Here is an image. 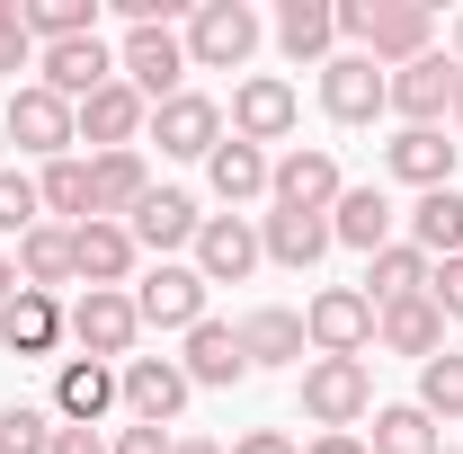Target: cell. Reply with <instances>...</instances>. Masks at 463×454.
Here are the masks:
<instances>
[{
	"label": "cell",
	"mask_w": 463,
	"mask_h": 454,
	"mask_svg": "<svg viewBox=\"0 0 463 454\" xmlns=\"http://www.w3.org/2000/svg\"><path fill=\"white\" fill-rule=\"evenodd\" d=\"M330 18H339L347 45H356V54H374L383 71L437 54V9H428V0H339Z\"/></svg>",
	"instance_id": "6da1fadb"
},
{
	"label": "cell",
	"mask_w": 463,
	"mask_h": 454,
	"mask_svg": "<svg viewBox=\"0 0 463 454\" xmlns=\"http://www.w3.org/2000/svg\"><path fill=\"white\" fill-rule=\"evenodd\" d=\"M259 54V9L250 0H196L187 9V71H241Z\"/></svg>",
	"instance_id": "7a4b0ae2"
},
{
	"label": "cell",
	"mask_w": 463,
	"mask_h": 454,
	"mask_svg": "<svg viewBox=\"0 0 463 454\" xmlns=\"http://www.w3.org/2000/svg\"><path fill=\"white\" fill-rule=\"evenodd\" d=\"M365 410H374L365 356H312V365H303V419H321V437H330V428H356Z\"/></svg>",
	"instance_id": "3957f363"
},
{
	"label": "cell",
	"mask_w": 463,
	"mask_h": 454,
	"mask_svg": "<svg viewBox=\"0 0 463 454\" xmlns=\"http://www.w3.org/2000/svg\"><path fill=\"white\" fill-rule=\"evenodd\" d=\"M321 108H330V125H374L392 108V71L374 54H330L321 62Z\"/></svg>",
	"instance_id": "277c9868"
},
{
	"label": "cell",
	"mask_w": 463,
	"mask_h": 454,
	"mask_svg": "<svg viewBox=\"0 0 463 454\" xmlns=\"http://www.w3.org/2000/svg\"><path fill=\"white\" fill-rule=\"evenodd\" d=\"M9 143L18 152H36V161H71V143H80V125H71V99H54L45 80H27L18 99H9Z\"/></svg>",
	"instance_id": "5b68a950"
},
{
	"label": "cell",
	"mask_w": 463,
	"mask_h": 454,
	"mask_svg": "<svg viewBox=\"0 0 463 454\" xmlns=\"http://www.w3.org/2000/svg\"><path fill=\"white\" fill-rule=\"evenodd\" d=\"M303 339L321 347V356H365V347H374V303H365V285H321L312 312H303Z\"/></svg>",
	"instance_id": "8992f818"
},
{
	"label": "cell",
	"mask_w": 463,
	"mask_h": 454,
	"mask_svg": "<svg viewBox=\"0 0 463 454\" xmlns=\"http://www.w3.org/2000/svg\"><path fill=\"white\" fill-rule=\"evenodd\" d=\"M62 330L80 339V356H99V365H116L125 347H134V330H143V312H134V294H80L71 312H62Z\"/></svg>",
	"instance_id": "52a82bcc"
},
{
	"label": "cell",
	"mask_w": 463,
	"mask_h": 454,
	"mask_svg": "<svg viewBox=\"0 0 463 454\" xmlns=\"http://www.w3.org/2000/svg\"><path fill=\"white\" fill-rule=\"evenodd\" d=\"M205 294H214V285L196 277V268L161 259L152 277L134 285V312H143V330H196V321H205Z\"/></svg>",
	"instance_id": "ba28073f"
},
{
	"label": "cell",
	"mask_w": 463,
	"mask_h": 454,
	"mask_svg": "<svg viewBox=\"0 0 463 454\" xmlns=\"http://www.w3.org/2000/svg\"><path fill=\"white\" fill-rule=\"evenodd\" d=\"M187 374H178V356H134L125 374H116V401L134 410V428H170L178 410H187Z\"/></svg>",
	"instance_id": "9c48e42d"
},
{
	"label": "cell",
	"mask_w": 463,
	"mask_h": 454,
	"mask_svg": "<svg viewBox=\"0 0 463 454\" xmlns=\"http://www.w3.org/2000/svg\"><path fill=\"white\" fill-rule=\"evenodd\" d=\"M36 80L54 90V99H90V90H108L116 80V54H108V36H71V45H36Z\"/></svg>",
	"instance_id": "30bf717a"
},
{
	"label": "cell",
	"mask_w": 463,
	"mask_h": 454,
	"mask_svg": "<svg viewBox=\"0 0 463 454\" xmlns=\"http://www.w3.org/2000/svg\"><path fill=\"white\" fill-rule=\"evenodd\" d=\"M294 90L286 80H277V71H259V80H241V90H232V143H259V152H268V143H286L294 134Z\"/></svg>",
	"instance_id": "8fae6325"
},
{
	"label": "cell",
	"mask_w": 463,
	"mask_h": 454,
	"mask_svg": "<svg viewBox=\"0 0 463 454\" xmlns=\"http://www.w3.org/2000/svg\"><path fill=\"white\" fill-rule=\"evenodd\" d=\"M152 143H161L170 161H214V143H223V108L196 99V90H178L170 108H152Z\"/></svg>",
	"instance_id": "7c38bea8"
},
{
	"label": "cell",
	"mask_w": 463,
	"mask_h": 454,
	"mask_svg": "<svg viewBox=\"0 0 463 454\" xmlns=\"http://www.w3.org/2000/svg\"><path fill=\"white\" fill-rule=\"evenodd\" d=\"M125 232H134V250L170 259V250H196L205 214H196V196H178V187H152V196H143V205L125 214Z\"/></svg>",
	"instance_id": "4fadbf2b"
},
{
	"label": "cell",
	"mask_w": 463,
	"mask_h": 454,
	"mask_svg": "<svg viewBox=\"0 0 463 454\" xmlns=\"http://www.w3.org/2000/svg\"><path fill=\"white\" fill-rule=\"evenodd\" d=\"M134 259H143V250H134V232H125V223H99V214H90V223H71V268H80V285L125 294Z\"/></svg>",
	"instance_id": "5bb4252c"
},
{
	"label": "cell",
	"mask_w": 463,
	"mask_h": 454,
	"mask_svg": "<svg viewBox=\"0 0 463 454\" xmlns=\"http://www.w3.org/2000/svg\"><path fill=\"white\" fill-rule=\"evenodd\" d=\"M71 125H80V143H99V152H134V134L152 125V108H143L125 80H108V90H90V99L71 108Z\"/></svg>",
	"instance_id": "9a60e30c"
},
{
	"label": "cell",
	"mask_w": 463,
	"mask_h": 454,
	"mask_svg": "<svg viewBox=\"0 0 463 454\" xmlns=\"http://www.w3.org/2000/svg\"><path fill=\"white\" fill-rule=\"evenodd\" d=\"M455 71H463V62H446V54L402 62V71H392V116H402V125H437V116H455Z\"/></svg>",
	"instance_id": "2e32d148"
},
{
	"label": "cell",
	"mask_w": 463,
	"mask_h": 454,
	"mask_svg": "<svg viewBox=\"0 0 463 454\" xmlns=\"http://www.w3.org/2000/svg\"><path fill=\"white\" fill-rule=\"evenodd\" d=\"M62 339H71V330H62V303H54V294L18 285V294L0 303V347H9V356H54Z\"/></svg>",
	"instance_id": "e0dca14e"
},
{
	"label": "cell",
	"mask_w": 463,
	"mask_h": 454,
	"mask_svg": "<svg viewBox=\"0 0 463 454\" xmlns=\"http://www.w3.org/2000/svg\"><path fill=\"white\" fill-rule=\"evenodd\" d=\"M268 196L277 205H294V214H330L339 205V161L312 143V152H286L277 170H268Z\"/></svg>",
	"instance_id": "ac0fdd59"
},
{
	"label": "cell",
	"mask_w": 463,
	"mask_h": 454,
	"mask_svg": "<svg viewBox=\"0 0 463 454\" xmlns=\"http://www.w3.org/2000/svg\"><path fill=\"white\" fill-rule=\"evenodd\" d=\"M178 374H187V383H205V393H232V383L250 374V356H241V330L205 312V321L187 330V356H178Z\"/></svg>",
	"instance_id": "d6986e66"
},
{
	"label": "cell",
	"mask_w": 463,
	"mask_h": 454,
	"mask_svg": "<svg viewBox=\"0 0 463 454\" xmlns=\"http://www.w3.org/2000/svg\"><path fill=\"white\" fill-rule=\"evenodd\" d=\"M205 285H241L250 268H259V232L241 223V214H205V232H196V259H187Z\"/></svg>",
	"instance_id": "ffe728a7"
},
{
	"label": "cell",
	"mask_w": 463,
	"mask_h": 454,
	"mask_svg": "<svg viewBox=\"0 0 463 454\" xmlns=\"http://www.w3.org/2000/svg\"><path fill=\"white\" fill-rule=\"evenodd\" d=\"M116 410V365H99V356H71L54 374V419L62 428H99Z\"/></svg>",
	"instance_id": "44dd1931"
},
{
	"label": "cell",
	"mask_w": 463,
	"mask_h": 454,
	"mask_svg": "<svg viewBox=\"0 0 463 454\" xmlns=\"http://www.w3.org/2000/svg\"><path fill=\"white\" fill-rule=\"evenodd\" d=\"M383 161H392V178H402V187H419V196H428V187H455V143H446L437 125H402Z\"/></svg>",
	"instance_id": "7402d4cb"
},
{
	"label": "cell",
	"mask_w": 463,
	"mask_h": 454,
	"mask_svg": "<svg viewBox=\"0 0 463 454\" xmlns=\"http://www.w3.org/2000/svg\"><path fill=\"white\" fill-rule=\"evenodd\" d=\"M330 241L339 250H392V196L383 187H339V205H330Z\"/></svg>",
	"instance_id": "603a6c76"
},
{
	"label": "cell",
	"mask_w": 463,
	"mask_h": 454,
	"mask_svg": "<svg viewBox=\"0 0 463 454\" xmlns=\"http://www.w3.org/2000/svg\"><path fill=\"white\" fill-rule=\"evenodd\" d=\"M143 196H152L143 152H99V161H90V214H99V223H125Z\"/></svg>",
	"instance_id": "cb8c5ba5"
},
{
	"label": "cell",
	"mask_w": 463,
	"mask_h": 454,
	"mask_svg": "<svg viewBox=\"0 0 463 454\" xmlns=\"http://www.w3.org/2000/svg\"><path fill=\"white\" fill-rule=\"evenodd\" d=\"M374 339L392 347V356H419V365H428V356L446 347V312H437L428 294H410V303H383V312H374Z\"/></svg>",
	"instance_id": "d4e9b609"
},
{
	"label": "cell",
	"mask_w": 463,
	"mask_h": 454,
	"mask_svg": "<svg viewBox=\"0 0 463 454\" xmlns=\"http://www.w3.org/2000/svg\"><path fill=\"white\" fill-rule=\"evenodd\" d=\"M330 250V214H294V205H277L268 223H259V259H277V268H312Z\"/></svg>",
	"instance_id": "484cf974"
},
{
	"label": "cell",
	"mask_w": 463,
	"mask_h": 454,
	"mask_svg": "<svg viewBox=\"0 0 463 454\" xmlns=\"http://www.w3.org/2000/svg\"><path fill=\"white\" fill-rule=\"evenodd\" d=\"M428 250H410V241H392V250H374L365 259V303L383 312V303H410V294H428Z\"/></svg>",
	"instance_id": "4316f807"
},
{
	"label": "cell",
	"mask_w": 463,
	"mask_h": 454,
	"mask_svg": "<svg viewBox=\"0 0 463 454\" xmlns=\"http://www.w3.org/2000/svg\"><path fill=\"white\" fill-rule=\"evenodd\" d=\"M303 312H286V303H268V312H250L241 321V356L250 365H303Z\"/></svg>",
	"instance_id": "83f0119b"
},
{
	"label": "cell",
	"mask_w": 463,
	"mask_h": 454,
	"mask_svg": "<svg viewBox=\"0 0 463 454\" xmlns=\"http://www.w3.org/2000/svg\"><path fill=\"white\" fill-rule=\"evenodd\" d=\"M410 250L428 259H463V187H428L410 205Z\"/></svg>",
	"instance_id": "f1b7e54d"
},
{
	"label": "cell",
	"mask_w": 463,
	"mask_h": 454,
	"mask_svg": "<svg viewBox=\"0 0 463 454\" xmlns=\"http://www.w3.org/2000/svg\"><path fill=\"white\" fill-rule=\"evenodd\" d=\"M71 277H80V268H71V223H36L18 241V285L54 294V285H71Z\"/></svg>",
	"instance_id": "f546056e"
},
{
	"label": "cell",
	"mask_w": 463,
	"mask_h": 454,
	"mask_svg": "<svg viewBox=\"0 0 463 454\" xmlns=\"http://www.w3.org/2000/svg\"><path fill=\"white\" fill-rule=\"evenodd\" d=\"M268 152L259 143H214V161H205V178H214V196L223 205H250V196H268Z\"/></svg>",
	"instance_id": "4dcf8cb0"
},
{
	"label": "cell",
	"mask_w": 463,
	"mask_h": 454,
	"mask_svg": "<svg viewBox=\"0 0 463 454\" xmlns=\"http://www.w3.org/2000/svg\"><path fill=\"white\" fill-rule=\"evenodd\" d=\"M330 36H339L330 0H286V9H277V45H286L294 62H321V54H330Z\"/></svg>",
	"instance_id": "1f68e13d"
},
{
	"label": "cell",
	"mask_w": 463,
	"mask_h": 454,
	"mask_svg": "<svg viewBox=\"0 0 463 454\" xmlns=\"http://www.w3.org/2000/svg\"><path fill=\"white\" fill-rule=\"evenodd\" d=\"M27 36L36 45H71V36H99V0H18Z\"/></svg>",
	"instance_id": "d6a6232c"
},
{
	"label": "cell",
	"mask_w": 463,
	"mask_h": 454,
	"mask_svg": "<svg viewBox=\"0 0 463 454\" xmlns=\"http://www.w3.org/2000/svg\"><path fill=\"white\" fill-rule=\"evenodd\" d=\"M374 454H437V419H428L419 401L374 410Z\"/></svg>",
	"instance_id": "836d02e7"
},
{
	"label": "cell",
	"mask_w": 463,
	"mask_h": 454,
	"mask_svg": "<svg viewBox=\"0 0 463 454\" xmlns=\"http://www.w3.org/2000/svg\"><path fill=\"white\" fill-rule=\"evenodd\" d=\"M36 196H45V214H62V223H90V161H45Z\"/></svg>",
	"instance_id": "e575fe53"
},
{
	"label": "cell",
	"mask_w": 463,
	"mask_h": 454,
	"mask_svg": "<svg viewBox=\"0 0 463 454\" xmlns=\"http://www.w3.org/2000/svg\"><path fill=\"white\" fill-rule=\"evenodd\" d=\"M419 410H428V419H463V356L455 347H437V356L419 365Z\"/></svg>",
	"instance_id": "d590c367"
},
{
	"label": "cell",
	"mask_w": 463,
	"mask_h": 454,
	"mask_svg": "<svg viewBox=\"0 0 463 454\" xmlns=\"http://www.w3.org/2000/svg\"><path fill=\"white\" fill-rule=\"evenodd\" d=\"M36 223H45V196H36V178L0 170V232H9V241H27Z\"/></svg>",
	"instance_id": "8d00e7d4"
},
{
	"label": "cell",
	"mask_w": 463,
	"mask_h": 454,
	"mask_svg": "<svg viewBox=\"0 0 463 454\" xmlns=\"http://www.w3.org/2000/svg\"><path fill=\"white\" fill-rule=\"evenodd\" d=\"M0 454H54V419L27 410V401H9L0 410Z\"/></svg>",
	"instance_id": "74e56055"
},
{
	"label": "cell",
	"mask_w": 463,
	"mask_h": 454,
	"mask_svg": "<svg viewBox=\"0 0 463 454\" xmlns=\"http://www.w3.org/2000/svg\"><path fill=\"white\" fill-rule=\"evenodd\" d=\"M27 62H36V36H27V18H18V0H0V71L18 80Z\"/></svg>",
	"instance_id": "f35d334b"
},
{
	"label": "cell",
	"mask_w": 463,
	"mask_h": 454,
	"mask_svg": "<svg viewBox=\"0 0 463 454\" xmlns=\"http://www.w3.org/2000/svg\"><path fill=\"white\" fill-rule=\"evenodd\" d=\"M428 303H437L446 321H463V259H437V268H428Z\"/></svg>",
	"instance_id": "ab89813d"
},
{
	"label": "cell",
	"mask_w": 463,
	"mask_h": 454,
	"mask_svg": "<svg viewBox=\"0 0 463 454\" xmlns=\"http://www.w3.org/2000/svg\"><path fill=\"white\" fill-rule=\"evenodd\" d=\"M170 446H178V437H161V428H125L108 454H170Z\"/></svg>",
	"instance_id": "60d3db41"
},
{
	"label": "cell",
	"mask_w": 463,
	"mask_h": 454,
	"mask_svg": "<svg viewBox=\"0 0 463 454\" xmlns=\"http://www.w3.org/2000/svg\"><path fill=\"white\" fill-rule=\"evenodd\" d=\"M54 454H108L99 428H54Z\"/></svg>",
	"instance_id": "b9f144b4"
},
{
	"label": "cell",
	"mask_w": 463,
	"mask_h": 454,
	"mask_svg": "<svg viewBox=\"0 0 463 454\" xmlns=\"http://www.w3.org/2000/svg\"><path fill=\"white\" fill-rule=\"evenodd\" d=\"M232 454H294V437H286V428H250Z\"/></svg>",
	"instance_id": "7bdbcfd3"
},
{
	"label": "cell",
	"mask_w": 463,
	"mask_h": 454,
	"mask_svg": "<svg viewBox=\"0 0 463 454\" xmlns=\"http://www.w3.org/2000/svg\"><path fill=\"white\" fill-rule=\"evenodd\" d=\"M312 454H374V446H365V437H347V428H330V437H321Z\"/></svg>",
	"instance_id": "ee69618b"
},
{
	"label": "cell",
	"mask_w": 463,
	"mask_h": 454,
	"mask_svg": "<svg viewBox=\"0 0 463 454\" xmlns=\"http://www.w3.org/2000/svg\"><path fill=\"white\" fill-rule=\"evenodd\" d=\"M170 454H232V446H214V437H178Z\"/></svg>",
	"instance_id": "f6af8a7d"
},
{
	"label": "cell",
	"mask_w": 463,
	"mask_h": 454,
	"mask_svg": "<svg viewBox=\"0 0 463 454\" xmlns=\"http://www.w3.org/2000/svg\"><path fill=\"white\" fill-rule=\"evenodd\" d=\"M9 294H18V268H9V259H0V303H9Z\"/></svg>",
	"instance_id": "bcb514c9"
},
{
	"label": "cell",
	"mask_w": 463,
	"mask_h": 454,
	"mask_svg": "<svg viewBox=\"0 0 463 454\" xmlns=\"http://www.w3.org/2000/svg\"><path fill=\"white\" fill-rule=\"evenodd\" d=\"M446 36H455V54H463V9H455V27H446Z\"/></svg>",
	"instance_id": "7dc6e473"
},
{
	"label": "cell",
	"mask_w": 463,
	"mask_h": 454,
	"mask_svg": "<svg viewBox=\"0 0 463 454\" xmlns=\"http://www.w3.org/2000/svg\"><path fill=\"white\" fill-rule=\"evenodd\" d=\"M455 125H463V71H455Z\"/></svg>",
	"instance_id": "c3c4849f"
},
{
	"label": "cell",
	"mask_w": 463,
	"mask_h": 454,
	"mask_svg": "<svg viewBox=\"0 0 463 454\" xmlns=\"http://www.w3.org/2000/svg\"><path fill=\"white\" fill-rule=\"evenodd\" d=\"M0 152H9V125H0Z\"/></svg>",
	"instance_id": "681fc988"
},
{
	"label": "cell",
	"mask_w": 463,
	"mask_h": 454,
	"mask_svg": "<svg viewBox=\"0 0 463 454\" xmlns=\"http://www.w3.org/2000/svg\"><path fill=\"white\" fill-rule=\"evenodd\" d=\"M437 454H446V446H437Z\"/></svg>",
	"instance_id": "f907efd6"
}]
</instances>
